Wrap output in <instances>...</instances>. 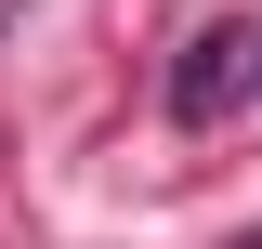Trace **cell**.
Masks as SVG:
<instances>
[{"label": "cell", "instance_id": "cell-1", "mask_svg": "<svg viewBox=\"0 0 262 249\" xmlns=\"http://www.w3.org/2000/svg\"><path fill=\"white\" fill-rule=\"evenodd\" d=\"M170 105L184 118H223V105H262V27H210L184 53V79H170Z\"/></svg>", "mask_w": 262, "mask_h": 249}, {"label": "cell", "instance_id": "cell-2", "mask_svg": "<svg viewBox=\"0 0 262 249\" xmlns=\"http://www.w3.org/2000/svg\"><path fill=\"white\" fill-rule=\"evenodd\" d=\"M236 249H262V236H236Z\"/></svg>", "mask_w": 262, "mask_h": 249}]
</instances>
